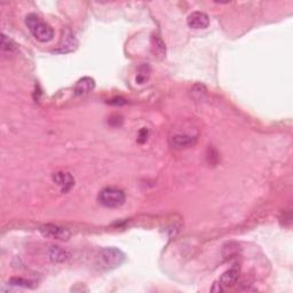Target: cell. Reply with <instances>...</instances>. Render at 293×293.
Returning <instances> with one entry per match:
<instances>
[{
  "label": "cell",
  "mask_w": 293,
  "mask_h": 293,
  "mask_svg": "<svg viewBox=\"0 0 293 293\" xmlns=\"http://www.w3.org/2000/svg\"><path fill=\"white\" fill-rule=\"evenodd\" d=\"M25 24L31 35L40 43H48L54 38V30L50 24L41 20L36 14H29L25 17Z\"/></svg>",
  "instance_id": "1"
},
{
  "label": "cell",
  "mask_w": 293,
  "mask_h": 293,
  "mask_svg": "<svg viewBox=\"0 0 293 293\" xmlns=\"http://www.w3.org/2000/svg\"><path fill=\"white\" fill-rule=\"evenodd\" d=\"M97 201L108 209H117L125 204L126 196L124 191L116 187H107L97 195Z\"/></svg>",
  "instance_id": "2"
},
{
  "label": "cell",
  "mask_w": 293,
  "mask_h": 293,
  "mask_svg": "<svg viewBox=\"0 0 293 293\" xmlns=\"http://www.w3.org/2000/svg\"><path fill=\"white\" fill-rule=\"evenodd\" d=\"M100 260L108 269L117 268L125 260V254L116 247H104L100 252Z\"/></svg>",
  "instance_id": "3"
},
{
  "label": "cell",
  "mask_w": 293,
  "mask_h": 293,
  "mask_svg": "<svg viewBox=\"0 0 293 293\" xmlns=\"http://www.w3.org/2000/svg\"><path fill=\"white\" fill-rule=\"evenodd\" d=\"M39 231L45 237L58 240H67L71 236L67 228L56 226V224H45L39 228Z\"/></svg>",
  "instance_id": "4"
},
{
  "label": "cell",
  "mask_w": 293,
  "mask_h": 293,
  "mask_svg": "<svg viewBox=\"0 0 293 293\" xmlns=\"http://www.w3.org/2000/svg\"><path fill=\"white\" fill-rule=\"evenodd\" d=\"M187 23L190 28L200 30L205 29L210 24V17L208 14L203 12H193L187 18Z\"/></svg>",
  "instance_id": "5"
},
{
  "label": "cell",
  "mask_w": 293,
  "mask_h": 293,
  "mask_svg": "<svg viewBox=\"0 0 293 293\" xmlns=\"http://www.w3.org/2000/svg\"><path fill=\"white\" fill-rule=\"evenodd\" d=\"M239 277V268L237 267V265H235V267H232L229 270H227L226 273H223L221 277L218 281V283H219L221 287H222L224 290L228 288H231L232 285H235L236 282H237Z\"/></svg>",
  "instance_id": "6"
},
{
  "label": "cell",
  "mask_w": 293,
  "mask_h": 293,
  "mask_svg": "<svg viewBox=\"0 0 293 293\" xmlns=\"http://www.w3.org/2000/svg\"><path fill=\"white\" fill-rule=\"evenodd\" d=\"M196 140L197 138L196 137H193V135H188V134H175L173 137L171 138V145L172 146H174V148H179V149H182V148H188V146H191L196 144Z\"/></svg>",
  "instance_id": "7"
},
{
  "label": "cell",
  "mask_w": 293,
  "mask_h": 293,
  "mask_svg": "<svg viewBox=\"0 0 293 293\" xmlns=\"http://www.w3.org/2000/svg\"><path fill=\"white\" fill-rule=\"evenodd\" d=\"M76 45H77V41H76V38H74V36L71 33V31L67 30L66 32H63V36L61 38V41H60L56 52H59V53H68V52L73 51L74 48H76Z\"/></svg>",
  "instance_id": "8"
},
{
  "label": "cell",
  "mask_w": 293,
  "mask_h": 293,
  "mask_svg": "<svg viewBox=\"0 0 293 293\" xmlns=\"http://www.w3.org/2000/svg\"><path fill=\"white\" fill-rule=\"evenodd\" d=\"M53 179L55 183H58V185L61 187L63 193L69 191L74 185V180L73 178V175L69 173H66V172H59V173H55Z\"/></svg>",
  "instance_id": "9"
},
{
  "label": "cell",
  "mask_w": 293,
  "mask_h": 293,
  "mask_svg": "<svg viewBox=\"0 0 293 293\" xmlns=\"http://www.w3.org/2000/svg\"><path fill=\"white\" fill-rule=\"evenodd\" d=\"M94 87H95V81L91 77H84L77 81L76 86H74V94L76 95H85L92 92Z\"/></svg>",
  "instance_id": "10"
},
{
  "label": "cell",
  "mask_w": 293,
  "mask_h": 293,
  "mask_svg": "<svg viewBox=\"0 0 293 293\" xmlns=\"http://www.w3.org/2000/svg\"><path fill=\"white\" fill-rule=\"evenodd\" d=\"M50 258L53 262H65L69 258V254L60 246H52L50 250Z\"/></svg>",
  "instance_id": "11"
},
{
  "label": "cell",
  "mask_w": 293,
  "mask_h": 293,
  "mask_svg": "<svg viewBox=\"0 0 293 293\" xmlns=\"http://www.w3.org/2000/svg\"><path fill=\"white\" fill-rule=\"evenodd\" d=\"M9 284L13 285V287H23V288H32L33 284L32 282L27 281L24 279H21V277H13V279L9 280Z\"/></svg>",
  "instance_id": "12"
},
{
  "label": "cell",
  "mask_w": 293,
  "mask_h": 293,
  "mask_svg": "<svg viewBox=\"0 0 293 293\" xmlns=\"http://www.w3.org/2000/svg\"><path fill=\"white\" fill-rule=\"evenodd\" d=\"M16 46L12 40H10L9 38H7V37L5 35H2V38H1V50L3 52H13Z\"/></svg>",
  "instance_id": "13"
},
{
  "label": "cell",
  "mask_w": 293,
  "mask_h": 293,
  "mask_svg": "<svg viewBox=\"0 0 293 293\" xmlns=\"http://www.w3.org/2000/svg\"><path fill=\"white\" fill-rule=\"evenodd\" d=\"M141 139H144V140H142V144L146 142V139H148V130H146V129H144L140 132V138H139V142L141 141Z\"/></svg>",
  "instance_id": "14"
}]
</instances>
